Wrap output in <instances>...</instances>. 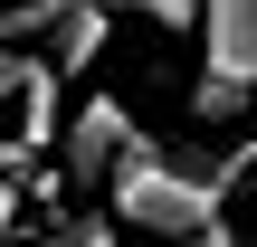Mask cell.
Masks as SVG:
<instances>
[{
	"instance_id": "cell-1",
	"label": "cell",
	"mask_w": 257,
	"mask_h": 247,
	"mask_svg": "<svg viewBox=\"0 0 257 247\" xmlns=\"http://www.w3.org/2000/svg\"><path fill=\"white\" fill-rule=\"evenodd\" d=\"M219 200H229V152H162L153 133L124 152V171L105 181V209L124 219V228H153V238H200V228H219Z\"/></svg>"
},
{
	"instance_id": "cell-2",
	"label": "cell",
	"mask_w": 257,
	"mask_h": 247,
	"mask_svg": "<svg viewBox=\"0 0 257 247\" xmlns=\"http://www.w3.org/2000/svg\"><path fill=\"white\" fill-rule=\"evenodd\" d=\"M257 105V0H200V86L191 114L200 124H238Z\"/></svg>"
},
{
	"instance_id": "cell-3",
	"label": "cell",
	"mask_w": 257,
	"mask_h": 247,
	"mask_svg": "<svg viewBox=\"0 0 257 247\" xmlns=\"http://www.w3.org/2000/svg\"><path fill=\"white\" fill-rule=\"evenodd\" d=\"M134 143H143V133H134V114H124L114 95H86V105H76V124H67V143H57V171H67V181H114Z\"/></svg>"
},
{
	"instance_id": "cell-4",
	"label": "cell",
	"mask_w": 257,
	"mask_h": 247,
	"mask_svg": "<svg viewBox=\"0 0 257 247\" xmlns=\"http://www.w3.org/2000/svg\"><path fill=\"white\" fill-rule=\"evenodd\" d=\"M105 29H114V0H76L67 29L48 38V67H57V76H86V67L105 57Z\"/></svg>"
},
{
	"instance_id": "cell-5",
	"label": "cell",
	"mask_w": 257,
	"mask_h": 247,
	"mask_svg": "<svg viewBox=\"0 0 257 247\" xmlns=\"http://www.w3.org/2000/svg\"><path fill=\"white\" fill-rule=\"evenodd\" d=\"M200 0H114V19H162V29H181Z\"/></svg>"
},
{
	"instance_id": "cell-6",
	"label": "cell",
	"mask_w": 257,
	"mask_h": 247,
	"mask_svg": "<svg viewBox=\"0 0 257 247\" xmlns=\"http://www.w3.org/2000/svg\"><path fill=\"white\" fill-rule=\"evenodd\" d=\"M48 247H114V219H105V209H95V219H67Z\"/></svg>"
},
{
	"instance_id": "cell-7",
	"label": "cell",
	"mask_w": 257,
	"mask_h": 247,
	"mask_svg": "<svg viewBox=\"0 0 257 247\" xmlns=\"http://www.w3.org/2000/svg\"><path fill=\"white\" fill-rule=\"evenodd\" d=\"M10 171H29V143H19V133H0V181H10Z\"/></svg>"
},
{
	"instance_id": "cell-8",
	"label": "cell",
	"mask_w": 257,
	"mask_h": 247,
	"mask_svg": "<svg viewBox=\"0 0 257 247\" xmlns=\"http://www.w3.org/2000/svg\"><path fill=\"white\" fill-rule=\"evenodd\" d=\"M238 171H257V133H248V143H229V181H238Z\"/></svg>"
},
{
	"instance_id": "cell-9",
	"label": "cell",
	"mask_w": 257,
	"mask_h": 247,
	"mask_svg": "<svg viewBox=\"0 0 257 247\" xmlns=\"http://www.w3.org/2000/svg\"><path fill=\"white\" fill-rule=\"evenodd\" d=\"M181 247H238V228L219 219V228H200V238H181Z\"/></svg>"
}]
</instances>
